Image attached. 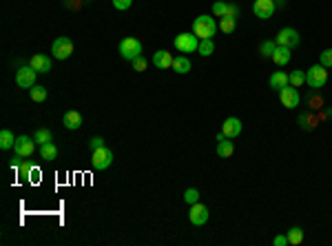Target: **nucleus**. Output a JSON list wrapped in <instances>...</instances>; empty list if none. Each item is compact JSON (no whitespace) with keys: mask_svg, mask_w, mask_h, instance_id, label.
Segmentation results:
<instances>
[{"mask_svg":"<svg viewBox=\"0 0 332 246\" xmlns=\"http://www.w3.org/2000/svg\"><path fill=\"white\" fill-rule=\"evenodd\" d=\"M217 29H219V25L215 22V18H210V16H206V14L197 16V18L193 20V33H195L199 40H208V38H213Z\"/></svg>","mask_w":332,"mask_h":246,"instance_id":"obj_1","label":"nucleus"},{"mask_svg":"<svg viewBox=\"0 0 332 246\" xmlns=\"http://www.w3.org/2000/svg\"><path fill=\"white\" fill-rule=\"evenodd\" d=\"M306 85L310 89H323L328 85V69L323 65H312L306 71Z\"/></svg>","mask_w":332,"mask_h":246,"instance_id":"obj_2","label":"nucleus"},{"mask_svg":"<svg viewBox=\"0 0 332 246\" xmlns=\"http://www.w3.org/2000/svg\"><path fill=\"white\" fill-rule=\"evenodd\" d=\"M173 44H175V49H177V51L186 55V53L197 51V47H199V38L195 36V33H188V31H184V33H180V36H175Z\"/></svg>","mask_w":332,"mask_h":246,"instance_id":"obj_3","label":"nucleus"},{"mask_svg":"<svg viewBox=\"0 0 332 246\" xmlns=\"http://www.w3.org/2000/svg\"><path fill=\"white\" fill-rule=\"evenodd\" d=\"M120 55L124 60H135L137 55H142V42L137 38L126 36L124 40L120 42Z\"/></svg>","mask_w":332,"mask_h":246,"instance_id":"obj_4","label":"nucleus"},{"mask_svg":"<svg viewBox=\"0 0 332 246\" xmlns=\"http://www.w3.org/2000/svg\"><path fill=\"white\" fill-rule=\"evenodd\" d=\"M51 53H53L55 60H66L71 53H73V40L66 36L55 38L53 44H51Z\"/></svg>","mask_w":332,"mask_h":246,"instance_id":"obj_5","label":"nucleus"},{"mask_svg":"<svg viewBox=\"0 0 332 246\" xmlns=\"http://www.w3.org/2000/svg\"><path fill=\"white\" fill-rule=\"evenodd\" d=\"M275 42L279 44V47H288V49H295L299 42H301V36L297 33V29H292V27H284V29H279L277 33Z\"/></svg>","mask_w":332,"mask_h":246,"instance_id":"obj_6","label":"nucleus"},{"mask_svg":"<svg viewBox=\"0 0 332 246\" xmlns=\"http://www.w3.org/2000/svg\"><path fill=\"white\" fill-rule=\"evenodd\" d=\"M111 162H113V151L109 147H102V149H96L91 155V164L96 171H104L111 166Z\"/></svg>","mask_w":332,"mask_h":246,"instance_id":"obj_7","label":"nucleus"},{"mask_svg":"<svg viewBox=\"0 0 332 246\" xmlns=\"http://www.w3.org/2000/svg\"><path fill=\"white\" fill-rule=\"evenodd\" d=\"M33 151H36V140L29 136H18L14 144V153L20 155V158H31Z\"/></svg>","mask_w":332,"mask_h":246,"instance_id":"obj_8","label":"nucleus"},{"mask_svg":"<svg viewBox=\"0 0 332 246\" xmlns=\"http://www.w3.org/2000/svg\"><path fill=\"white\" fill-rule=\"evenodd\" d=\"M279 100H281V104H284L286 109H297L299 102H301V96H299L297 87L286 85V87L279 91Z\"/></svg>","mask_w":332,"mask_h":246,"instance_id":"obj_9","label":"nucleus"},{"mask_svg":"<svg viewBox=\"0 0 332 246\" xmlns=\"http://www.w3.org/2000/svg\"><path fill=\"white\" fill-rule=\"evenodd\" d=\"M208 206L202 204V202H195L191 204V213H188V220H191L193 226H204L208 222Z\"/></svg>","mask_w":332,"mask_h":246,"instance_id":"obj_10","label":"nucleus"},{"mask_svg":"<svg viewBox=\"0 0 332 246\" xmlns=\"http://www.w3.org/2000/svg\"><path fill=\"white\" fill-rule=\"evenodd\" d=\"M36 76H38V71H33L31 67H20V69L16 71V85L22 87V89H31L36 85Z\"/></svg>","mask_w":332,"mask_h":246,"instance_id":"obj_11","label":"nucleus"},{"mask_svg":"<svg viewBox=\"0 0 332 246\" xmlns=\"http://www.w3.org/2000/svg\"><path fill=\"white\" fill-rule=\"evenodd\" d=\"M275 9H277L275 0H255L253 3V14L262 20H268L275 14Z\"/></svg>","mask_w":332,"mask_h":246,"instance_id":"obj_12","label":"nucleus"},{"mask_svg":"<svg viewBox=\"0 0 332 246\" xmlns=\"http://www.w3.org/2000/svg\"><path fill=\"white\" fill-rule=\"evenodd\" d=\"M29 67L33 71H38V74H49L51 71V58L44 53H36V55H31Z\"/></svg>","mask_w":332,"mask_h":246,"instance_id":"obj_13","label":"nucleus"},{"mask_svg":"<svg viewBox=\"0 0 332 246\" xmlns=\"http://www.w3.org/2000/svg\"><path fill=\"white\" fill-rule=\"evenodd\" d=\"M173 53H169L166 49H159V51L153 53V65L157 69H173Z\"/></svg>","mask_w":332,"mask_h":246,"instance_id":"obj_14","label":"nucleus"},{"mask_svg":"<svg viewBox=\"0 0 332 246\" xmlns=\"http://www.w3.org/2000/svg\"><path fill=\"white\" fill-rule=\"evenodd\" d=\"M221 133H224L226 138H237L241 133V120L239 118H226L224 120V127H221Z\"/></svg>","mask_w":332,"mask_h":246,"instance_id":"obj_15","label":"nucleus"},{"mask_svg":"<svg viewBox=\"0 0 332 246\" xmlns=\"http://www.w3.org/2000/svg\"><path fill=\"white\" fill-rule=\"evenodd\" d=\"M62 122H64V127L69 129V131H75V129L82 127V113L80 111H66V113L62 115Z\"/></svg>","mask_w":332,"mask_h":246,"instance_id":"obj_16","label":"nucleus"},{"mask_svg":"<svg viewBox=\"0 0 332 246\" xmlns=\"http://www.w3.org/2000/svg\"><path fill=\"white\" fill-rule=\"evenodd\" d=\"M292 49H288V47H279V44H277V49H275V53H273V63L275 65H279V67H284V65H288L290 63V58H292Z\"/></svg>","mask_w":332,"mask_h":246,"instance_id":"obj_17","label":"nucleus"},{"mask_svg":"<svg viewBox=\"0 0 332 246\" xmlns=\"http://www.w3.org/2000/svg\"><path fill=\"white\" fill-rule=\"evenodd\" d=\"M173 71L175 74H180V76H184L191 71V60H188V55L184 53H180V55H175V60H173Z\"/></svg>","mask_w":332,"mask_h":246,"instance_id":"obj_18","label":"nucleus"},{"mask_svg":"<svg viewBox=\"0 0 332 246\" xmlns=\"http://www.w3.org/2000/svg\"><path fill=\"white\" fill-rule=\"evenodd\" d=\"M268 85H270V89H275V91H281V89L288 85V74L286 71H275V74L270 76Z\"/></svg>","mask_w":332,"mask_h":246,"instance_id":"obj_19","label":"nucleus"},{"mask_svg":"<svg viewBox=\"0 0 332 246\" xmlns=\"http://www.w3.org/2000/svg\"><path fill=\"white\" fill-rule=\"evenodd\" d=\"M232 153H235V144L230 142V138L217 142V155H219V158H230Z\"/></svg>","mask_w":332,"mask_h":246,"instance_id":"obj_20","label":"nucleus"},{"mask_svg":"<svg viewBox=\"0 0 332 246\" xmlns=\"http://www.w3.org/2000/svg\"><path fill=\"white\" fill-rule=\"evenodd\" d=\"M303 82H306V71L295 69V71H290V74H288V85H292V87L299 89Z\"/></svg>","mask_w":332,"mask_h":246,"instance_id":"obj_21","label":"nucleus"},{"mask_svg":"<svg viewBox=\"0 0 332 246\" xmlns=\"http://www.w3.org/2000/svg\"><path fill=\"white\" fill-rule=\"evenodd\" d=\"M14 144H16V138H14V133L9 131V129H3L0 131V149H14Z\"/></svg>","mask_w":332,"mask_h":246,"instance_id":"obj_22","label":"nucleus"},{"mask_svg":"<svg viewBox=\"0 0 332 246\" xmlns=\"http://www.w3.org/2000/svg\"><path fill=\"white\" fill-rule=\"evenodd\" d=\"M33 140H36V144H49V142H53V133L49 131V129H38L36 133H33Z\"/></svg>","mask_w":332,"mask_h":246,"instance_id":"obj_23","label":"nucleus"},{"mask_svg":"<svg viewBox=\"0 0 332 246\" xmlns=\"http://www.w3.org/2000/svg\"><path fill=\"white\" fill-rule=\"evenodd\" d=\"M40 158H42V160H47V162L58 158V149H55V144H53V142L42 144V147H40Z\"/></svg>","mask_w":332,"mask_h":246,"instance_id":"obj_24","label":"nucleus"},{"mask_svg":"<svg viewBox=\"0 0 332 246\" xmlns=\"http://www.w3.org/2000/svg\"><path fill=\"white\" fill-rule=\"evenodd\" d=\"M29 96H31L33 102H44V100H47V89L40 87V85H33L29 89Z\"/></svg>","mask_w":332,"mask_h":246,"instance_id":"obj_25","label":"nucleus"},{"mask_svg":"<svg viewBox=\"0 0 332 246\" xmlns=\"http://www.w3.org/2000/svg\"><path fill=\"white\" fill-rule=\"evenodd\" d=\"M303 242V231L299 226H292L290 231H288V244H292V246H299Z\"/></svg>","mask_w":332,"mask_h":246,"instance_id":"obj_26","label":"nucleus"},{"mask_svg":"<svg viewBox=\"0 0 332 246\" xmlns=\"http://www.w3.org/2000/svg\"><path fill=\"white\" fill-rule=\"evenodd\" d=\"M275 49H277L275 40H264L262 44H259V53H262V58H273Z\"/></svg>","mask_w":332,"mask_h":246,"instance_id":"obj_27","label":"nucleus"},{"mask_svg":"<svg viewBox=\"0 0 332 246\" xmlns=\"http://www.w3.org/2000/svg\"><path fill=\"white\" fill-rule=\"evenodd\" d=\"M299 127H301L303 131H310V129L317 127V118H312L310 113H301L299 115Z\"/></svg>","mask_w":332,"mask_h":246,"instance_id":"obj_28","label":"nucleus"},{"mask_svg":"<svg viewBox=\"0 0 332 246\" xmlns=\"http://www.w3.org/2000/svg\"><path fill=\"white\" fill-rule=\"evenodd\" d=\"M197 51H199V55H210L215 51V44H213V38H208V40H199V47H197Z\"/></svg>","mask_w":332,"mask_h":246,"instance_id":"obj_29","label":"nucleus"},{"mask_svg":"<svg viewBox=\"0 0 332 246\" xmlns=\"http://www.w3.org/2000/svg\"><path fill=\"white\" fill-rule=\"evenodd\" d=\"M219 29L224 31V33H232V31L237 29V20H232V18H221Z\"/></svg>","mask_w":332,"mask_h":246,"instance_id":"obj_30","label":"nucleus"},{"mask_svg":"<svg viewBox=\"0 0 332 246\" xmlns=\"http://www.w3.org/2000/svg\"><path fill=\"white\" fill-rule=\"evenodd\" d=\"M319 65H323L325 69H332V49H323L319 53Z\"/></svg>","mask_w":332,"mask_h":246,"instance_id":"obj_31","label":"nucleus"},{"mask_svg":"<svg viewBox=\"0 0 332 246\" xmlns=\"http://www.w3.org/2000/svg\"><path fill=\"white\" fill-rule=\"evenodd\" d=\"M226 9H228V3H224V0H217V3L213 5V16H217V18H224V16H226Z\"/></svg>","mask_w":332,"mask_h":246,"instance_id":"obj_32","label":"nucleus"},{"mask_svg":"<svg viewBox=\"0 0 332 246\" xmlns=\"http://www.w3.org/2000/svg\"><path fill=\"white\" fill-rule=\"evenodd\" d=\"M241 16V9H239V5H235V3H228V9H226V16L224 18H232V20H237Z\"/></svg>","mask_w":332,"mask_h":246,"instance_id":"obj_33","label":"nucleus"},{"mask_svg":"<svg viewBox=\"0 0 332 246\" xmlns=\"http://www.w3.org/2000/svg\"><path fill=\"white\" fill-rule=\"evenodd\" d=\"M184 202H186V204H195V202H199V191H197V189H186V193H184Z\"/></svg>","mask_w":332,"mask_h":246,"instance_id":"obj_34","label":"nucleus"},{"mask_svg":"<svg viewBox=\"0 0 332 246\" xmlns=\"http://www.w3.org/2000/svg\"><path fill=\"white\" fill-rule=\"evenodd\" d=\"M133 63V69L135 71H146V67H148V60L144 58V55H137L135 60H131Z\"/></svg>","mask_w":332,"mask_h":246,"instance_id":"obj_35","label":"nucleus"},{"mask_svg":"<svg viewBox=\"0 0 332 246\" xmlns=\"http://www.w3.org/2000/svg\"><path fill=\"white\" fill-rule=\"evenodd\" d=\"M16 171H18V175H20V177H29V173H31V164H29V162H22V164H20Z\"/></svg>","mask_w":332,"mask_h":246,"instance_id":"obj_36","label":"nucleus"},{"mask_svg":"<svg viewBox=\"0 0 332 246\" xmlns=\"http://www.w3.org/2000/svg\"><path fill=\"white\" fill-rule=\"evenodd\" d=\"M133 5V0H113V7L120 9V11H126Z\"/></svg>","mask_w":332,"mask_h":246,"instance_id":"obj_37","label":"nucleus"},{"mask_svg":"<svg viewBox=\"0 0 332 246\" xmlns=\"http://www.w3.org/2000/svg\"><path fill=\"white\" fill-rule=\"evenodd\" d=\"M89 147H91V151H96V149H102V147H107V144H104V140L100 138V136H96V138H91V142H89Z\"/></svg>","mask_w":332,"mask_h":246,"instance_id":"obj_38","label":"nucleus"},{"mask_svg":"<svg viewBox=\"0 0 332 246\" xmlns=\"http://www.w3.org/2000/svg\"><path fill=\"white\" fill-rule=\"evenodd\" d=\"M273 244H275V246H286V244H288V235H277V237L273 239Z\"/></svg>","mask_w":332,"mask_h":246,"instance_id":"obj_39","label":"nucleus"},{"mask_svg":"<svg viewBox=\"0 0 332 246\" xmlns=\"http://www.w3.org/2000/svg\"><path fill=\"white\" fill-rule=\"evenodd\" d=\"M310 107H312V109H321V98H312V100H310Z\"/></svg>","mask_w":332,"mask_h":246,"instance_id":"obj_40","label":"nucleus"}]
</instances>
